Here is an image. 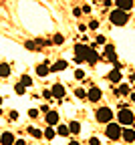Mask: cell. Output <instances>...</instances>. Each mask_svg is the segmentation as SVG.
<instances>
[{
    "instance_id": "obj_5",
    "label": "cell",
    "mask_w": 135,
    "mask_h": 145,
    "mask_svg": "<svg viewBox=\"0 0 135 145\" xmlns=\"http://www.w3.org/2000/svg\"><path fill=\"white\" fill-rule=\"evenodd\" d=\"M87 50H89L87 44H75V63H83L87 57Z\"/></svg>"
},
{
    "instance_id": "obj_14",
    "label": "cell",
    "mask_w": 135,
    "mask_h": 145,
    "mask_svg": "<svg viewBox=\"0 0 135 145\" xmlns=\"http://www.w3.org/2000/svg\"><path fill=\"white\" fill-rule=\"evenodd\" d=\"M36 72H38V77H47L48 72H50V67H48L47 63H43V65L36 67Z\"/></svg>"
},
{
    "instance_id": "obj_26",
    "label": "cell",
    "mask_w": 135,
    "mask_h": 145,
    "mask_svg": "<svg viewBox=\"0 0 135 145\" xmlns=\"http://www.w3.org/2000/svg\"><path fill=\"white\" fill-rule=\"evenodd\" d=\"M52 42H54V44H63V42H65V39H63V34H54V39H52Z\"/></svg>"
},
{
    "instance_id": "obj_28",
    "label": "cell",
    "mask_w": 135,
    "mask_h": 145,
    "mask_svg": "<svg viewBox=\"0 0 135 145\" xmlns=\"http://www.w3.org/2000/svg\"><path fill=\"white\" fill-rule=\"evenodd\" d=\"M75 79H79V81H81V79H85V72H83V71L79 69V71L75 72Z\"/></svg>"
},
{
    "instance_id": "obj_13",
    "label": "cell",
    "mask_w": 135,
    "mask_h": 145,
    "mask_svg": "<svg viewBox=\"0 0 135 145\" xmlns=\"http://www.w3.org/2000/svg\"><path fill=\"white\" fill-rule=\"evenodd\" d=\"M47 123L48 125H56V123H59V113H56V111H48L47 113Z\"/></svg>"
},
{
    "instance_id": "obj_8",
    "label": "cell",
    "mask_w": 135,
    "mask_h": 145,
    "mask_svg": "<svg viewBox=\"0 0 135 145\" xmlns=\"http://www.w3.org/2000/svg\"><path fill=\"white\" fill-rule=\"evenodd\" d=\"M115 4H117V8H119V10L129 12V10L133 8V0H115Z\"/></svg>"
},
{
    "instance_id": "obj_16",
    "label": "cell",
    "mask_w": 135,
    "mask_h": 145,
    "mask_svg": "<svg viewBox=\"0 0 135 145\" xmlns=\"http://www.w3.org/2000/svg\"><path fill=\"white\" fill-rule=\"evenodd\" d=\"M65 69H67V61H56L50 67V72H59V71H65Z\"/></svg>"
},
{
    "instance_id": "obj_18",
    "label": "cell",
    "mask_w": 135,
    "mask_h": 145,
    "mask_svg": "<svg viewBox=\"0 0 135 145\" xmlns=\"http://www.w3.org/2000/svg\"><path fill=\"white\" fill-rule=\"evenodd\" d=\"M8 75H10V65L2 63V65H0V77H2V79H6Z\"/></svg>"
},
{
    "instance_id": "obj_17",
    "label": "cell",
    "mask_w": 135,
    "mask_h": 145,
    "mask_svg": "<svg viewBox=\"0 0 135 145\" xmlns=\"http://www.w3.org/2000/svg\"><path fill=\"white\" fill-rule=\"evenodd\" d=\"M115 95H131L129 85H119V89H115Z\"/></svg>"
},
{
    "instance_id": "obj_21",
    "label": "cell",
    "mask_w": 135,
    "mask_h": 145,
    "mask_svg": "<svg viewBox=\"0 0 135 145\" xmlns=\"http://www.w3.org/2000/svg\"><path fill=\"white\" fill-rule=\"evenodd\" d=\"M43 137H47V139L50 141V139H54V131L50 129V127H47V129L43 131Z\"/></svg>"
},
{
    "instance_id": "obj_29",
    "label": "cell",
    "mask_w": 135,
    "mask_h": 145,
    "mask_svg": "<svg viewBox=\"0 0 135 145\" xmlns=\"http://www.w3.org/2000/svg\"><path fill=\"white\" fill-rule=\"evenodd\" d=\"M24 46H26V48H30V50H34V48H36V42H32V40H28V42H26Z\"/></svg>"
},
{
    "instance_id": "obj_39",
    "label": "cell",
    "mask_w": 135,
    "mask_h": 145,
    "mask_svg": "<svg viewBox=\"0 0 135 145\" xmlns=\"http://www.w3.org/2000/svg\"><path fill=\"white\" fill-rule=\"evenodd\" d=\"M0 103H2V99H0Z\"/></svg>"
},
{
    "instance_id": "obj_34",
    "label": "cell",
    "mask_w": 135,
    "mask_h": 145,
    "mask_svg": "<svg viewBox=\"0 0 135 145\" xmlns=\"http://www.w3.org/2000/svg\"><path fill=\"white\" fill-rule=\"evenodd\" d=\"M10 119H12V121L18 119V113H16V111H10Z\"/></svg>"
},
{
    "instance_id": "obj_27",
    "label": "cell",
    "mask_w": 135,
    "mask_h": 145,
    "mask_svg": "<svg viewBox=\"0 0 135 145\" xmlns=\"http://www.w3.org/2000/svg\"><path fill=\"white\" fill-rule=\"evenodd\" d=\"M89 28H91V30H97V28H99V22H97V20H91V22H89Z\"/></svg>"
},
{
    "instance_id": "obj_36",
    "label": "cell",
    "mask_w": 135,
    "mask_h": 145,
    "mask_svg": "<svg viewBox=\"0 0 135 145\" xmlns=\"http://www.w3.org/2000/svg\"><path fill=\"white\" fill-rule=\"evenodd\" d=\"M69 145H81V143H79V141H71Z\"/></svg>"
},
{
    "instance_id": "obj_4",
    "label": "cell",
    "mask_w": 135,
    "mask_h": 145,
    "mask_svg": "<svg viewBox=\"0 0 135 145\" xmlns=\"http://www.w3.org/2000/svg\"><path fill=\"white\" fill-rule=\"evenodd\" d=\"M95 117H97L99 123H111V121H113V111H111V107H99L97 113H95Z\"/></svg>"
},
{
    "instance_id": "obj_15",
    "label": "cell",
    "mask_w": 135,
    "mask_h": 145,
    "mask_svg": "<svg viewBox=\"0 0 135 145\" xmlns=\"http://www.w3.org/2000/svg\"><path fill=\"white\" fill-rule=\"evenodd\" d=\"M109 81H111V83H121V72H119V69H113V71L109 72Z\"/></svg>"
},
{
    "instance_id": "obj_20",
    "label": "cell",
    "mask_w": 135,
    "mask_h": 145,
    "mask_svg": "<svg viewBox=\"0 0 135 145\" xmlns=\"http://www.w3.org/2000/svg\"><path fill=\"white\" fill-rule=\"evenodd\" d=\"M69 129H71V133H79V131H81V125H79V121H71Z\"/></svg>"
},
{
    "instance_id": "obj_6",
    "label": "cell",
    "mask_w": 135,
    "mask_h": 145,
    "mask_svg": "<svg viewBox=\"0 0 135 145\" xmlns=\"http://www.w3.org/2000/svg\"><path fill=\"white\" fill-rule=\"evenodd\" d=\"M101 97H103V93H101V89H99V87H91V89L87 91V99H89L91 103H97Z\"/></svg>"
},
{
    "instance_id": "obj_33",
    "label": "cell",
    "mask_w": 135,
    "mask_h": 145,
    "mask_svg": "<svg viewBox=\"0 0 135 145\" xmlns=\"http://www.w3.org/2000/svg\"><path fill=\"white\" fill-rule=\"evenodd\" d=\"M36 115H38L36 109H30V111H28V117H36Z\"/></svg>"
},
{
    "instance_id": "obj_32",
    "label": "cell",
    "mask_w": 135,
    "mask_h": 145,
    "mask_svg": "<svg viewBox=\"0 0 135 145\" xmlns=\"http://www.w3.org/2000/svg\"><path fill=\"white\" fill-rule=\"evenodd\" d=\"M89 143H91V145H99V139H97V137H91Z\"/></svg>"
},
{
    "instance_id": "obj_30",
    "label": "cell",
    "mask_w": 135,
    "mask_h": 145,
    "mask_svg": "<svg viewBox=\"0 0 135 145\" xmlns=\"http://www.w3.org/2000/svg\"><path fill=\"white\" fill-rule=\"evenodd\" d=\"M95 42H97V44H105L107 40H105V36H97V40H95Z\"/></svg>"
},
{
    "instance_id": "obj_10",
    "label": "cell",
    "mask_w": 135,
    "mask_h": 145,
    "mask_svg": "<svg viewBox=\"0 0 135 145\" xmlns=\"http://www.w3.org/2000/svg\"><path fill=\"white\" fill-rule=\"evenodd\" d=\"M121 139H125L127 143H133V141H135V131L129 129V127H125L123 133H121Z\"/></svg>"
},
{
    "instance_id": "obj_1",
    "label": "cell",
    "mask_w": 135,
    "mask_h": 145,
    "mask_svg": "<svg viewBox=\"0 0 135 145\" xmlns=\"http://www.w3.org/2000/svg\"><path fill=\"white\" fill-rule=\"evenodd\" d=\"M109 20H111L115 26H125L127 20H129V12L115 8V10H111V14H109Z\"/></svg>"
},
{
    "instance_id": "obj_35",
    "label": "cell",
    "mask_w": 135,
    "mask_h": 145,
    "mask_svg": "<svg viewBox=\"0 0 135 145\" xmlns=\"http://www.w3.org/2000/svg\"><path fill=\"white\" fill-rule=\"evenodd\" d=\"M14 145H26V143H24V139H16V141H14Z\"/></svg>"
},
{
    "instance_id": "obj_22",
    "label": "cell",
    "mask_w": 135,
    "mask_h": 145,
    "mask_svg": "<svg viewBox=\"0 0 135 145\" xmlns=\"http://www.w3.org/2000/svg\"><path fill=\"white\" fill-rule=\"evenodd\" d=\"M28 133H30L32 137H43V131H41V129H34V127H28Z\"/></svg>"
},
{
    "instance_id": "obj_23",
    "label": "cell",
    "mask_w": 135,
    "mask_h": 145,
    "mask_svg": "<svg viewBox=\"0 0 135 145\" xmlns=\"http://www.w3.org/2000/svg\"><path fill=\"white\" fill-rule=\"evenodd\" d=\"M20 83H22L24 87H32V79H30L28 75H22V79H20Z\"/></svg>"
},
{
    "instance_id": "obj_2",
    "label": "cell",
    "mask_w": 135,
    "mask_h": 145,
    "mask_svg": "<svg viewBox=\"0 0 135 145\" xmlns=\"http://www.w3.org/2000/svg\"><path fill=\"white\" fill-rule=\"evenodd\" d=\"M121 133H123V129H121V125L119 123H107V129H105V135L111 139V141H115V139H121Z\"/></svg>"
},
{
    "instance_id": "obj_11",
    "label": "cell",
    "mask_w": 135,
    "mask_h": 145,
    "mask_svg": "<svg viewBox=\"0 0 135 145\" xmlns=\"http://www.w3.org/2000/svg\"><path fill=\"white\" fill-rule=\"evenodd\" d=\"M52 97H56V99H63V97H65V87H63L61 83H56V85L52 87Z\"/></svg>"
},
{
    "instance_id": "obj_12",
    "label": "cell",
    "mask_w": 135,
    "mask_h": 145,
    "mask_svg": "<svg viewBox=\"0 0 135 145\" xmlns=\"http://www.w3.org/2000/svg\"><path fill=\"white\" fill-rule=\"evenodd\" d=\"M0 143H2V145H12V143H14V135H12L10 131L2 133V135H0Z\"/></svg>"
},
{
    "instance_id": "obj_25",
    "label": "cell",
    "mask_w": 135,
    "mask_h": 145,
    "mask_svg": "<svg viewBox=\"0 0 135 145\" xmlns=\"http://www.w3.org/2000/svg\"><path fill=\"white\" fill-rule=\"evenodd\" d=\"M75 97H77V99H85V97H87V91H85V89H77V91H75Z\"/></svg>"
},
{
    "instance_id": "obj_7",
    "label": "cell",
    "mask_w": 135,
    "mask_h": 145,
    "mask_svg": "<svg viewBox=\"0 0 135 145\" xmlns=\"http://www.w3.org/2000/svg\"><path fill=\"white\" fill-rule=\"evenodd\" d=\"M85 61H87V63H91V65H95V63L99 61V52L95 50V48H91V46H89V50H87V57H85Z\"/></svg>"
},
{
    "instance_id": "obj_38",
    "label": "cell",
    "mask_w": 135,
    "mask_h": 145,
    "mask_svg": "<svg viewBox=\"0 0 135 145\" xmlns=\"http://www.w3.org/2000/svg\"><path fill=\"white\" fill-rule=\"evenodd\" d=\"M0 115H2V109H0Z\"/></svg>"
},
{
    "instance_id": "obj_9",
    "label": "cell",
    "mask_w": 135,
    "mask_h": 145,
    "mask_svg": "<svg viewBox=\"0 0 135 145\" xmlns=\"http://www.w3.org/2000/svg\"><path fill=\"white\" fill-rule=\"evenodd\" d=\"M105 57H107L111 63L117 65V54H115V48H113L111 44H105Z\"/></svg>"
},
{
    "instance_id": "obj_3",
    "label": "cell",
    "mask_w": 135,
    "mask_h": 145,
    "mask_svg": "<svg viewBox=\"0 0 135 145\" xmlns=\"http://www.w3.org/2000/svg\"><path fill=\"white\" fill-rule=\"evenodd\" d=\"M117 119H119V123L125 125V127H131V125L135 123V115H133V111H129V109H125V107L119 111Z\"/></svg>"
},
{
    "instance_id": "obj_24",
    "label": "cell",
    "mask_w": 135,
    "mask_h": 145,
    "mask_svg": "<svg viewBox=\"0 0 135 145\" xmlns=\"http://www.w3.org/2000/svg\"><path fill=\"white\" fill-rule=\"evenodd\" d=\"M14 89H16V95H24V93H26V87H24L22 83H18Z\"/></svg>"
},
{
    "instance_id": "obj_37",
    "label": "cell",
    "mask_w": 135,
    "mask_h": 145,
    "mask_svg": "<svg viewBox=\"0 0 135 145\" xmlns=\"http://www.w3.org/2000/svg\"><path fill=\"white\" fill-rule=\"evenodd\" d=\"M133 81H135V72H133Z\"/></svg>"
},
{
    "instance_id": "obj_19",
    "label": "cell",
    "mask_w": 135,
    "mask_h": 145,
    "mask_svg": "<svg viewBox=\"0 0 135 145\" xmlns=\"http://www.w3.org/2000/svg\"><path fill=\"white\" fill-rule=\"evenodd\" d=\"M56 133L65 137V135H69V133H71V129H69L67 125H59V127H56Z\"/></svg>"
},
{
    "instance_id": "obj_31",
    "label": "cell",
    "mask_w": 135,
    "mask_h": 145,
    "mask_svg": "<svg viewBox=\"0 0 135 145\" xmlns=\"http://www.w3.org/2000/svg\"><path fill=\"white\" fill-rule=\"evenodd\" d=\"M43 97H45V99H50V97H52V91H45Z\"/></svg>"
}]
</instances>
